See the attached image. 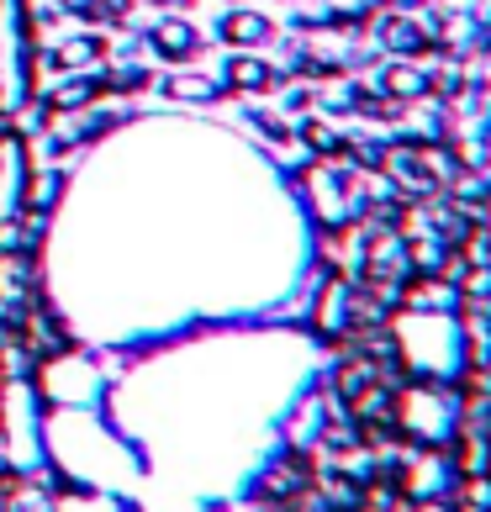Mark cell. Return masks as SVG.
I'll return each instance as SVG.
<instances>
[{
	"mask_svg": "<svg viewBox=\"0 0 491 512\" xmlns=\"http://www.w3.org/2000/svg\"><path fill=\"white\" fill-rule=\"evenodd\" d=\"M37 37L27 0H0V117H16L32 101V74H37Z\"/></svg>",
	"mask_w": 491,
	"mask_h": 512,
	"instance_id": "1",
	"label": "cell"
},
{
	"mask_svg": "<svg viewBox=\"0 0 491 512\" xmlns=\"http://www.w3.org/2000/svg\"><path fill=\"white\" fill-rule=\"evenodd\" d=\"M296 138L307 143L317 159H344V154H349V138H338V132H333L323 117H307V122L296 127Z\"/></svg>",
	"mask_w": 491,
	"mask_h": 512,
	"instance_id": "11",
	"label": "cell"
},
{
	"mask_svg": "<svg viewBox=\"0 0 491 512\" xmlns=\"http://www.w3.org/2000/svg\"><path fill=\"white\" fill-rule=\"evenodd\" d=\"M222 85H233V90H270L275 69L264 59H254V53H233V59L222 64Z\"/></svg>",
	"mask_w": 491,
	"mask_h": 512,
	"instance_id": "10",
	"label": "cell"
},
{
	"mask_svg": "<svg viewBox=\"0 0 491 512\" xmlns=\"http://www.w3.org/2000/svg\"><path fill=\"white\" fill-rule=\"evenodd\" d=\"M486 43H491V27H486Z\"/></svg>",
	"mask_w": 491,
	"mask_h": 512,
	"instance_id": "16",
	"label": "cell"
},
{
	"mask_svg": "<svg viewBox=\"0 0 491 512\" xmlns=\"http://www.w3.org/2000/svg\"><path fill=\"white\" fill-rule=\"evenodd\" d=\"M381 90H386V101H402V106H418V101L433 96L423 64H386L381 69Z\"/></svg>",
	"mask_w": 491,
	"mask_h": 512,
	"instance_id": "7",
	"label": "cell"
},
{
	"mask_svg": "<svg viewBox=\"0 0 491 512\" xmlns=\"http://www.w3.org/2000/svg\"><path fill=\"white\" fill-rule=\"evenodd\" d=\"M349 301H354V291L344 280H328L323 296H317V307H312V328L323 338H344L349 333Z\"/></svg>",
	"mask_w": 491,
	"mask_h": 512,
	"instance_id": "5",
	"label": "cell"
},
{
	"mask_svg": "<svg viewBox=\"0 0 491 512\" xmlns=\"http://www.w3.org/2000/svg\"><path fill=\"white\" fill-rule=\"evenodd\" d=\"M164 90H169L175 101H212V96H217V85L206 80V74H175Z\"/></svg>",
	"mask_w": 491,
	"mask_h": 512,
	"instance_id": "13",
	"label": "cell"
},
{
	"mask_svg": "<svg viewBox=\"0 0 491 512\" xmlns=\"http://www.w3.org/2000/svg\"><path fill=\"white\" fill-rule=\"evenodd\" d=\"M101 53H106V43L85 32V37H69V43L59 48V59H53V64H59V69H90V64L101 59Z\"/></svg>",
	"mask_w": 491,
	"mask_h": 512,
	"instance_id": "12",
	"label": "cell"
},
{
	"mask_svg": "<svg viewBox=\"0 0 491 512\" xmlns=\"http://www.w3.org/2000/svg\"><path fill=\"white\" fill-rule=\"evenodd\" d=\"M323 428H328V402L323 396H307V402L291 412V423H286V444L296 454H307V449L323 444Z\"/></svg>",
	"mask_w": 491,
	"mask_h": 512,
	"instance_id": "6",
	"label": "cell"
},
{
	"mask_svg": "<svg viewBox=\"0 0 491 512\" xmlns=\"http://www.w3.org/2000/svg\"><path fill=\"white\" fill-rule=\"evenodd\" d=\"M164 6H175V0H164Z\"/></svg>",
	"mask_w": 491,
	"mask_h": 512,
	"instance_id": "17",
	"label": "cell"
},
{
	"mask_svg": "<svg viewBox=\"0 0 491 512\" xmlns=\"http://www.w3.org/2000/svg\"><path fill=\"white\" fill-rule=\"evenodd\" d=\"M391 6H396V11H407V6H423V0H391Z\"/></svg>",
	"mask_w": 491,
	"mask_h": 512,
	"instance_id": "15",
	"label": "cell"
},
{
	"mask_svg": "<svg viewBox=\"0 0 491 512\" xmlns=\"http://www.w3.org/2000/svg\"><path fill=\"white\" fill-rule=\"evenodd\" d=\"M217 37L233 48H259L270 37V16L264 11H222L217 16Z\"/></svg>",
	"mask_w": 491,
	"mask_h": 512,
	"instance_id": "8",
	"label": "cell"
},
{
	"mask_svg": "<svg viewBox=\"0 0 491 512\" xmlns=\"http://www.w3.org/2000/svg\"><path fill=\"white\" fill-rule=\"evenodd\" d=\"M27 185H32L27 143L16 138V132H0V227L27 206Z\"/></svg>",
	"mask_w": 491,
	"mask_h": 512,
	"instance_id": "3",
	"label": "cell"
},
{
	"mask_svg": "<svg viewBox=\"0 0 491 512\" xmlns=\"http://www.w3.org/2000/svg\"><path fill=\"white\" fill-rule=\"evenodd\" d=\"M148 48H154L159 59H169V64H185V59H196L201 37H196L191 22H180V16H164V22H154V32H148Z\"/></svg>",
	"mask_w": 491,
	"mask_h": 512,
	"instance_id": "4",
	"label": "cell"
},
{
	"mask_svg": "<svg viewBox=\"0 0 491 512\" xmlns=\"http://www.w3.org/2000/svg\"><path fill=\"white\" fill-rule=\"evenodd\" d=\"M428 27L423 22H412L407 11H391L386 22H381V48H391V53H423L428 48Z\"/></svg>",
	"mask_w": 491,
	"mask_h": 512,
	"instance_id": "9",
	"label": "cell"
},
{
	"mask_svg": "<svg viewBox=\"0 0 491 512\" xmlns=\"http://www.w3.org/2000/svg\"><path fill=\"white\" fill-rule=\"evenodd\" d=\"M301 180H307V212L328 227V233H338V227H349L354 217H360V169H344V159H312L307 169H301Z\"/></svg>",
	"mask_w": 491,
	"mask_h": 512,
	"instance_id": "2",
	"label": "cell"
},
{
	"mask_svg": "<svg viewBox=\"0 0 491 512\" xmlns=\"http://www.w3.org/2000/svg\"><path fill=\"white\" fill-rule=\"evenodd\" d=\"M301 106L312 111V96H307V90H291V101H286V111H301Z\"/></svg>",
	"mask_w": 491,
	"mask_h": 512,
	"instance_id": "14",
	"label": "cell"
}]
</instances>
